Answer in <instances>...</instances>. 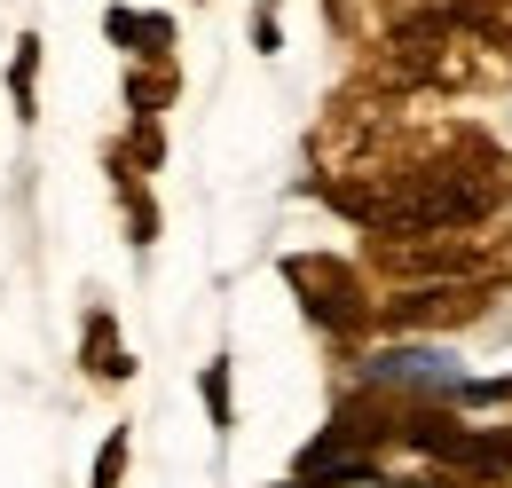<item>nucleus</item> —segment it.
<instances>
[{
  "label": "nucleus",
  "instance_id": "12",
  "mask_svg": "<svg viewBox=\"0 0 512 488\" xmlns=\"http://www.w3.org/2000/svg\"><path fill=\"white\" fill-rule=\"evenodd\" d=\"M497 488H512V481H497Z\"/></svg>",
  "mask_w": 512,
  "mask_h": 488
},
{
  "label": "nucleus",
  "instance_id": "6",
  "mask_svg": "<svg viewBox=\"0 0 512 488\" xmlns=\"http://www.w3.org/2000/svg\"><path fill=\"white\" fill-rule=\"evenodd\" d=\"M40 63H48L40 32H16V48H8V111H16L24 126L40 119Z\"/></svg>",
  "mask_w": 512,
  "mask_h": 488
},
{
  "label": "nucleus",
  "instance_id": "4",
  "mask_svg": "<svg viewBox=\"0 0 512 488\" xmlns=\"http://www.w3.org/2000/svg\"><path fill=\"white\" fill-rule=\"evenodd\" d=\"M103 40H111V48H127V63H174V48H182V24H174L166 8L111 0V8H103Z\"/></svg>",
  "mask_w": 512,
  "mask_h": 488
},
{
  "label": "nucleus",
  "instance_id": "1",
  "mask_svg": "<svg viewBox=\"0 0 512 488\" xmlns=\"http://www.w3.org/2000/svg\"><path fill=\"white\" fill-rule=\"evenodd\" d=\"M355 260L379 292L442 284V276H497V268H512V221H489V229H379V237L355 244Z\"/></svg>",
  "mask_w": 512,
  "mask_h": 488
},
{
  "label": "nucleus",
  "instance_id": "10",
  "mask_svg": "<svg viewBox=\"0 0 512 488\" xmlns=\"http://www.w3.org/2000/svg\"><path fill=\"white\" fill-rule=\"evenodd\" d=\"M127 465H134V426H111L87 465V488H127Z\"/></svg>",
  "mask_w": 512,
  "mask_h": 488
},
{
  "label": "nucleus",
  "instance_id": "2",
  "mask_svg": "<svg viewBox=\"0 0 512 488\" xmlns=\"http://www.w3.org/2000/svg\"><path fill=\"white\" fill-rule=\"evenodd\" d=\"M284 284H292L300 315L331 339L339 363L371 355V339H379V284L363 276L355 252H284Z\"/></svg>",
  "mask_w": 512,
  "mask_h": 488
},
{
  "label": "nucleus",
  "instance_id": "3",
  "mask_svg": "<svg viewBox=\"0 0 512 488\" xmlns=\"http://www.w3.org/2000/svg\"><path fill=\"white\" fill-rule=\"evenodd\" d=\"M497 300H512V268H497V276L402 284V292H379V339H449V331L489 323Z\"/></svg>",
  "mask_w": 512,
  "mask_h": 488
},
{
  "label": "nucleus",
  "instance_id": "8",
  "mask_svg": "<svg viewBox=\"0 0 512 488\" xmlns=\"http://www.w3.org/2000/svg\"><path fill=\"white\" fill-rule=\"evenodd\" d=\"M119 189V221H127V244L134 252H150V244L166 237V213H158V182H111Z\"/></svg>",
  "mask_w": 512,
  "mask_h": 488
},
{
  "label": "nucleus",
  "instance_id": "7",
  "mask_svg": "<svg viewBox=\"0 0 512 488\" xmlns=\"http://www.w3.org/2000/svg\"><path fill=\"white\" fill-rule=\"evenodd\" d=\"M174 95H182V56L174 63H127V111H174Z\"/></svg>",
  "mask_w": 512,
  "mask_h": 488
},
{
  "label": "nucleus",
  "instance_id": "9",
  "mask_svg": "<svg viewBox=\"0 0 512 488\" xmlns=\"http://www.w3.org/2000/svg\"><path fill=\"white\" fill-rule=\"evenodd\" d=\"M197 402H205L213 433H229V426H237V363H229V355H213V363L197 370Z\"/></svg>",
  "mask_w": 512,
  "mask_h": 488
},
{
  "label": "nucleus",
  "instance_id": "11",
  "mask_svg": "<svg viewBox=\"0 0 512 488\" xmlns=\"http://www.w3.org/2000/svg\"><path fill=\"white\" fill-rule=\"evenodd\" d=\"M253 48L260 56H284V8L276 0H253Z\"/></svg>",
  "mask_w": 512,
  "mask_h": 488
},
{
  "label": "nucleus",
  "instance_id": "5",
  "mask_svg": "<svg viewBox=\"0 0 512 488\" xmlns=\"http://www.w3.org/2000/svg\"><path fill=\"white\" fill-rule=\"evenodd\" d=\"M79 378L87 386H127L134 378V347L119 331V307H103V300L79 315Z\"/></svg>",
  "mask_w": 512,
  "mask_h": 488
}]
</instances>
